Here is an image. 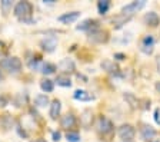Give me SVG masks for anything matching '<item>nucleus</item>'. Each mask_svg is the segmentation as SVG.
Here are the masks:
<instances>
[{
  "instance_id": "14",
  "label": "nucleus",
  "mask_w": 160,
  "mask_h": 142,
  "mask_svg": "<svg viewBox=\"0 0 160 142\" xmlns=\"http://www.w3.org/2000/svg\"><path fill=\"white\" fill-rule=\"evenodd\" d=\"M102 69L106 71V72H109V73H116V72L119 71L117 65L114 63L113 60H110V59H104V60L102 62Z\"/></svg>"
},
{
  "instance_id": "35",
  "label": "nucleus",
  "mask_w": 160,
  "mask_h": 142,
  "mask_svg": "<svg viewBox=\"0 0 160 142\" xmlns=\"http://www.w3.org/2000/svg\"><path fill=\"white\" fill-rule=\"evenodd\" d=\"M156 91L160 93V81H159V82H156Z\"/></svg>"
},
{
  "instance_id": "25",
  "label": "nucleus",
  "mask_w": 160,
  "mask_h": 142,
  "mask_svg": "<svg viewBox=\"0 0 160 142\" xmlns=\"http://www.w3.org/2000/svg\"><path fill=\"white\" fill-rule=\"evenodd\" d=\"M42 66H43V65L40 63L39 59H33V60L29 62V68L32 69V71H42Z\"/></svg>"
},
{
  "instance_id": "13",
  "label": "nucleus",
  "mask_w": 160,
  "mask_h": 142,
  "mask_svg": "<svg viewBox=\"0 0 160 142\" xmlns=\"http://www.w3.org/2000/svg\"><path fill=\"white\" fill-rule=\"evenodd\" d=\"M74 124H76V118H74V115H72V113L64 115L63 118H62V121H60V125H62V128H64V129L73 128Z\"/></svg>"
},
{
  "instance_id": "7",
  "label": "nucleus",
  "mask_w": 160,
  "mask_h": 142,
  "mask_svg": "<svg viewBox=\"0 0 160 142\" xmlns=\"http://www.w3.org/2000/svg\"><path fill=\"white\" fill-rule=\"evenodd\" d=\"M97 128H99V132H102V134H110V132L113 131V124H112V121H109L107 118H102L99 119V122H97Z\"/></svg>"
},
{
  "instance_id": "21",
  "label": "nucleus",
  "mask_w": 160,
  "mask_h": 142,
  "mask_svg": "<svg viewBox=\"0 0 160 142\" xmlns=\"http://www.w3.org/2000/svg\"><path fill=\"white\" fill-rule=\"evenodd\" d=\"M109 7H110V2H109V0H100L99 3H97V10H99L100 14L107 13Z\"/></svg>"
},
{
  "instance_id": "36",
  "label": "nucleus",
  "mask_w": 160,
  "mask_h": 142,
  "mask_svg": "<svg viewBox=\"0 0 160 142\" xmlns=\"http://www.w3.org/2000/svg\"><path fill=\"white\" fill-rule=\"evenodd\" d=\"M54 2H56V0H43V3H54Z\"/></svg>"
},
{
  "instance_id": "37",
  "label": "nucleus",
  "mask_w": 160,
  "mask_h": 142,
  "mask_svg": "<svg viewBox=\"0 0 160 142\" xmlns=\"http://www.w3.org/2000/svg\"><path fill=\"white\" fill-rule=\"evenodd\" d=\"M33 142H46L44 139H42V138H39V139H36V141H33Z\"/></svg>"
},
{
  "instance_id": "29",
  "label": "nucleus",
  "mask_w": 160,
  "mask_h": 142,
  "mask_svg": "<svg viewBox=\"0 0 160 142\" xmlns=\"http://www.w3.org/2000/svg\"><path fill=\"white\" fill-rule=\"evenodd\" d=\"M66 138L69 142H77L80 139V135L77 132H67L66 134Z\"/></svg>"
},
{
  "instance_id": "9",
  "label": "nucleus",
  "mask_w": 160,
  "mask_h": 142,
  "mask_svg": "<svg viewBox=\"0 0 160 142\" xmlns=\"http://www.w3.org/2000/svg\"><path fill=\"white\" fill-rule=\"evenodd\" d=\"M79 17H80L79 12H70V13H64V14H62V16H59V22L69 24V23H73V22H76Z\"/></svg>"
},
{
  "instance_id": "18",
  "label": "nucleus",
  "mask_w": 160,
  "mask_h": 142,
  "mask_svg": "<svg viewBox=\"0 0 160 142\" xmlns=\"http://www.w3.org/2000/svg\"><path fill=\"white\" fill-rule=\"evenodd\" d=\"M142 136H143V139H146V141H149V139H153L154 136H156V131H154L152 126L144 125L143 128H142Z\"/></svg>"
},
{
  "instance_id": "33",
  "label": "nucleus",
  "mask_w": 160,
  "mask_h": 142,
  "mask_svg": "<svg viewBox=\"0 0 160 142\" xmlns=\"http://www.w3.org/2000/svg\"><path fill=\"white\" fill-rule=\"evenodd\" d=\"M114 56H116V58L119 59V60H123V58H124V55H122V53H116Z\"/></svg>"
},
{
  "instance_id": "17",
  "label": "nucleus",
  "mask_w": 160,
  "mask_h": 142,
  "mask_svg": "<svg viewBox=\"0 0 160 142\" xmlns=\"http://www.w3.org/2000/svg\"><path fill=\"white\" fill-rule=\"evenodd\" d=\"M129 20H130V17L124 16V14H119V16H114L113 19H112V23H113V26L116 27V29H119V27H122L123 24H126Z\"/></svg>"
},
{
  "instance_id": "8",
  "label": "nucleus",
  "mask_w": 160,
  "mask_h": 142,
  "mask_svg": "<svg viewBox=\"0 0 160 142\" xmlns=\"http://www.w3.org/2000/svg\"><path fill=\"white\" fill-rule=\"evenodd\" d=\"M42 49L43 50H46V52H53L54 49H56V46H57V39L56 37H53V36H50V37H46V39H43L42 40Z\"/></svg>"
},
{
  "instance_id": "27",
  "label": "nucleus",
  "mask_w": 160,
  "mask_h": 142,
  "mask_svg": "<svg viewBox=\"0 0 160 142\" xmlns=\"http://www.w3.org/2000/svg\"><path fill=\"white\" fill-rule=\"evenodd\" d=\"M2 125H3L6 129L12 128V125H13V119H12V116L4 115V116H3V119H2Z\"/></svg>"
},
{
  "instance_id": "1",
  "label": "nucleus",
  "mask_w": 160,
  "mask_h": 142,
  "mask_svg": "<svg viewBox=\"0 0 160 142\" xmlns=\"http://www.w3.org/2000/svg\"><path fill=\"white\" fill-rule=\"evenodd\" d=\"M0 68L16 73V72H19L22 69V62H20L19 58H6L0 62Z\"/></svg>"
},
{
  "instance_id": "30",
  "label": "nucleus",
  "mask_w": 160,
  "mask_h": 142,
  "mask_svg": "<svg viewBox=\"0 0 160 142\" xmlns=\"http://www.w3.org/2000/svg\"><path fill=\"white\" fill-rule=\"evenodd\" d=\"M154 121H156V124L160 125V109H156V111H154Z\"/></svg>"
},
{
  "instance_id": "24",
  "label": "nucleus",
  "mask_w": 160,
  "mask_h": 142,
  "mask_svg": "<svg viewBox=\"0 0 160 142\" xmlns=\"http://www.w3.org/2000/svg\"><path fill=\"white\" fill-rule=\"evenodd\" d=\"M40 88H42L43 92H52L53 91V82L50 81V79H44L40 83Z\"/></svg>"
},
{
  "instance_id": "34",
  "label": "nucleus",
  "mask_w": 160,
  "mask_h": 142,
  "mask_svg": "<svg viewBox=\"0 0 160 142\" xmlns=\"http://www.w3.org/2000/svg\"><path fill=\"white\" fill-rule=\"evenodd\" d=\"M156 63H157V71H159V72H160V56H159V58H157Z\"/></svg>"
},
{
  "instance_id": "32",
  "label": "nucleus",
  "mask_w": 160,
  "mask_h": 142,
  "mask_svg": "<svg viewBox=\"0 0 160 142\" xmlns=\"http://www.w3.org/2000/svg\"><path fill=\"white\" fill-rule=\"evenodd\" d=\"M60 136H62V135H60V132H53V141H60Z\"/></svg>"
},
{
  "instance_id": "6",
  "label": "nucleus",
  "mask_w": 160,
  "mask_h": 142,
  "mask_svg": "<svg viewBox=\"0 0 160 142\" xmlns=\"http://www.w3.org/2000/svg\"><path fill=\"white\" fill-rule=\"evenodd\" d=\"M89 39L92 42H96V43H103V42L107 40V32H103L100 30L99 27H96V29H93V30H90L89 33Z\"/></svg>"
},
{
  "instance_id": "39",
  "label": "nucleus",
  "mask_w": 160,
  "mask_h": 142,
  "mask_svg": "<svg viewBox=\"0 0 160 142\" xmlns=\"http://www.w3.org/2000/svg\"><path fill=\"white\" fill-rule=\"evenodd\" d=\"M122 142H133V141H122Z\"/></svg>"
},
{
  "instance_id": "12",
  "label": "nucleus",
  "mask_w": 160,
  "mask_h": 142,
  "mask_svg": "<svg viewBox=\"0 0 160 142\" xmlns=\"http://www.w3.org/2000/svg\"><path fill=\"white\" fill-rule=\"evenodd\" d=\"M159 22H160V19L157 16V13H154V12H149V13L144 14V23L149 24V26L156 27L159 24Z\"/></svg>"
},
{
  "instance_id": "20",
  "label": "nucleus",
  "mask_w": 160,
  "mask_h": 142,
  "mask_svg": "<svg viewBox=\"0 0 160 142\" xmlns=\"http://www.w3.org/2000/svg\"><path fill=\"white\" fill-rule=\"evenodd\" d=\"M56 83L59 85V86H63V88H70V86H72V81H70V78L69 76H64V75L57 76Z\"/></svg>"
},
{
  "instance_id": "11",
  "label": "nucleus",
  "mask_w": 160,
  "mask_h": 142,
  "mask_svg": "<svg viewBox=\"0 0 160 142\" xmlns=\"http://www.w3.org/2000/svg\"><path fill=\"white\" fill-rule=\"evenodd\" d=\"M57 68L62 72H64V73H69V72L74 71V62L72 59H63V60L57 65Z\"/></svg>"
},
{
  "instance_id": "3",
  "label": "nucleus",
  "mask_w": 160,
  "mask_h": 142,
  "mask_svg": "<svg viewBox=\"0 0 160 142\" xmlns=\"http://www.w3.org/2000/svg\"><path fill=\"white\" fill-rule=\"evenodd\" d=\"M144 4H146L144 0H140V2H132V3H129V4H126V6L122 7V14L130 17L132 14L137 13V10H140Z\"/></svg>"
},
{
  "instance_id": "31",
  "label": "nucleus",
  "mask_w": 160,
  "mask_h": 142,
  "mask_svg": "<svg viewBox=\"0 0 160 142\" xmlns=\"http://www.w3.org/2000/svg\"><path fill=\"white\" fill-rule=\"evenodd\" d=\"M7 105V98L6 96H0V106H6Z\"/></svg>"
},
{
  "instance_id": "10",
  "label": "nucleus",
  "mask_w": 160,
  "mask_h": 142,
  "mask_svg": "<svg viewBox=\"0 0 160 142\" xmlns=\"http://www.w3.org/2000/svg\"><path fill=\"white\" fill-rule=\"evenodd\" d=\"M73 98L77 99V101H83V102H90L93 101L94 96L92 93H89V92L86 91H82V89H77L76 92L73 93Z\"/></svg>"
},
{
  "instance_id": "4",
  "label": "nucleus",
  "mask_w": 160,
  "mask_h": 142,
  "mask_svg": "<svg viewBox=\"0 0 160 142\" xmlns=\"http://www.w3.org/2000/svg\"><path fill=\"white\" fill-rule=\"evenodd\" d=\"M134 134H136L134 128L132 125H129V124L122 125L119 128V131H117V135H119V138L122 139V141H132V139L134 138Z\"/></svg>"
},
{
  "instance_id": "16",
  "label": "nucleus",
  "mask_w": 160,
  "mask_h": 142,
  "mask_svg": "<svg viewBox=\"0 0 160 142\" xmlns=\"http://www.w3.org/2000/svg\"><path fill=\"white\" fill-rule=\"evenodd\" d=\"M123 99L129 103L130 106L133 109H136V108H139V101H137V98L134 96L133 93H130V92H124L123 93Z\"/></svg>"
},
{
  "instance_id": "23",
  "label": "nucleus",
  "mask_w": 160,
  "mask_h": 142,
  "mask_svg": "<svg viewBox=\"0 0 160 142\" xmlns=\"http://www.w3.org/2000/svg\"><path fill=\"white\" fill-rule=\"evenodd\" d=\"M36 105L39 106V108H44V106L49 103V98H47V95H39V96H36Z\"/></svg>"
},
{
  "instance_id": "38",
  "label": "nucleus",
  "mask_w": 160,
  "mask_h": 142,
  "mask_svg": "<svg viewBox=\"0 0 160 142\" xmlns=\"http://www.w3.org/2000/svg\"><path fill=\"white\" fill-rule=\"evenodd\" d=\"M2 79H3V75H2V72H0V81H2Z\"/></svg>"
},
{
  "instance_id": "26",
  "label": "nucleus",
  "mask_w": 160,
  "mask_h": 142,
  "mask_svg": "<svg viewBox=\"0 0 160 142\" xmlns=\"http://www.w3.org/2000/svg\"><path fill=\"white\" fill-rule=\"evenodd\" d=\"M26 101H27V96H26V93H19L16 96V99H14V103H16V106H22L23 103H26Z\"/></svg>"
},
{
  "instance_id": "19",
  "label": "nucleus",
  "mask_w": 160,
  "mask_h": 142,
  "mask_svg": "<svg viewBox=\"0 0 160 142\" xmlns=\"http://www.w3.org/2000/svg\"><path fill=\"white\" fill-rule=\"evenodd\" d=\"M93 23L94 22L92 20V19H87V20H83L80 24H77L76 26V29L77 30H93V29H96L97 26H93Z\"/></svg>"
},
{
  "instance_id": "28",
  "label": "nucleus",
  "mask_w": 160,
  "mask_h": 142,
  "mask_svg": "<svg viewBox=\"0 0 160 142\" xmlns=\"http://www.w3.org/2000/svg\"><path fill=\"white\" fill-rule=\"evenodd\" d=\"M2 10H3V14H7L9 13V10L12 9V0H3L2 2Z\"/></svg>"
},
{
  "instance_id": "15",
  "label": "nucleus",
  "mask_w": 160,
  "mask_h": 142,
  "mask_svg": "<svg viewBox=\"0 0 160 142\" xmlns=\"http://www.w3.org/2000/svg\"><path fill=\"white\" fill-rule=\"evenodd\" d=\"M60 111H62V103H60V101L54 99V101L52 102V105H50V118L56 119L57 116L60 115Z\"/></svg>"
},
{
  "instance_id": "2",
  "label": "nucleus",
  "mask_w": 160,
  "mask_h": 142,
  "mask_svg": "<svg viewBox=\"0 0 160 142\" xmlns=\"http://www.w3.org/2000/svg\"><path fill=\"white\" fill-rule=\"evenodd\" d=\"M14 14L19 17L20 20L27 19V17L32 14V4L29 2H19V3L14 6Z\"/></svg>"
},
{
  "instance_id": "5",
  "label": "nucleus",
  "mask_w": 160,
  "mask_h": 142,
  "mask_svg": "<svg viewBox=\"0 0 160 142\" xmlns=\"http://www.w3.org/2000/svg\"><path fill=\"white\" fill-rule=\"evenodd\" d=\"M153 45H154L153 36L147 34V36L143 37V40H142V43H140V50L143 52V53H146V55H152L153 53Z\"/></svg>"
},
{
  "instance_id": "22",
  "label": "nucleus",
  "mask_w": 160,
  "mask_h": 142,
  "mask_svg": "<svg viewBox=\"0 0 160 142\" xmlns=\"http://www.w3.org/2000/svg\"><path fill=\"white\" fill-rule=\"evenodd\" d=\"M56 65H53V63H43V66H42V73L43 75H52V73H54L56 72Z\"/></svg>"
}]
</instances>
